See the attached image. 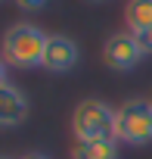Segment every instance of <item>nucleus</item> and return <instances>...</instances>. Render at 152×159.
<instances>
[{"instance_id": "nucleus-9", "label": "nucleus", "mask_w": 152, "mask_h": 159, "mask_svg": "<svg viewBox=\"0 0 152 159\" xmlns=\"http://www.w3.org/2000/svg\"><path fill=\"white\" fill-rule=\"evenodd\" d=\"M130 34H133V31H130ZM133 38H137V44H140V50H143L146 56H152V28H146V31H137Z\"/></svg>"}, {"instance_id": "nucleus-5", "label": "nucleus", "mask_w": 152, "mask_h": 159, "mask_svg": "<svg viewBox=\"0 0 152 159\" xmlns=\"http://www.w3.org/2000/svg\"><path fill=\"white\" fill-rule=\"evenodd\" d=\"M81 59V47L78 41H71L68 34H50L47 41V50H44V66L47 72L53 75H62V72H71Z\"/></svg>"}, {"instance_id": "nucleus-14", "label": "nucleus", "mask_w": 152, "mask_h": 159, "mask_svg": "<svg viewBox=\"0 0 152 159\" xmlns=\"http://www.w3.org/2000/svg\"><path fill=\"white\" fill-rule=\"evenodd\" d=\"M0 159H6V156H0Z\"/></svg>"}, {"instance_id": "nucleus-13", "label": "nucleus", "mask_w": 152, "mask_h": 159, "mask_svg": "<svg viewBox=\"0 0 152 159\" xmlns=\"http://www.w3.org/2000/svg\"><path fill=\"white\" fill-rule=\"evenodd\" d=\"M90 3H106V0H90Z\"/></svg>"}, {"instance_id": "nucleus-6", "label": "nucleus", "mask_w": 152, "mask_h": 159, "mask_svg": "<svg viewBox=\"0 0 152 159\" xmlns=\"http://www.w3.org/2000/svg\"><path fill=\"white\" fill-rule=\"evenodd\" d=\"M28 119V97L16 84H0V128H19Z\"/></svg>"}, {"instance_id": "nucleus-1", "label": "nucleus", "mask_w": 152, "mask_h": 159, "mask_svg": "<svg viewBox=\"0 0 152 159\" xmlns=\"http://www.w3.org/2000/svg\"><path fill=\"white\" fill-rule=\"evenodd\" d=\"M50 34H44L31 22H16L6 28L3 41H0V56L13 69H37L44 66V50H47Z\"/></svg>"}, {"instance_id": "nucleus-11", "label": "nucleus", "mask_w": 152, "mask_h": 159, "mask_svg": "<svg viewBox=\"0 0 152 159\" xmlns=\"http://www.w3.org/2000/svg\"><path fill=\"white\" fill-rule=\"evenodd\" d=\"M19 159H50L47 153H40V150H31V153H22Z\"/></svg>"}, {"instance_id": "nucleus-15", "label": "nucleus", "mask_w": 152, "mask_h": 159, "mask_svg": "<svg viewBox=\"0 0 152 159\" xmlns=\"http://www.w3.org/2000/svg\"><path fill=\"white\" fill-rule=\"evenodd\" d=\"M149 103H152V97H149Z\"/></svg>"}, {"instance_id": "nucleus-8", "label": "nucleus", "mask_w": 152, "mask_h": 159, "mask_svg": "<svg viewBox=\"0 0 152 159\" xmlns=\"http://www.w3.org/2000/svg\"><path fill=\"white\" fill-rule=\"evenodd\" d=\"M124 22H127V31H133V34L152 28V0H127Z\"/></svg>"}, {"instance_id": "nucleus-10", "label": "nucleus", "mask_w": 152, "mask_h": 159, "mask_svg": "<svg viewBox=\"0 0 152 159\" xmlns=\"http://www.w3.org/2000/svg\"><path fill=\"white\" fill-rule=\"evenodd\" d=\"M50 3V0H16V7L22 10V13H37V10H44Z\"/></svg>"}, {"instance_id": "nucleus-7", "label": "nucleus", "mask_w": 152, "mask_h": 159, "mask_svg": "<svg viewBox=\"0 0 152 159\" xmlns=\"http://www.w3.org/2000/svg\"><path fill=\"white\" fill-rule=\"evenodd\" d=\"M71 159H118V140L103 137V140H74Z\"/></svg>"}, {"instance_id": "nucleus-2", "label": "nucleus", "mask_w": 152, "mask_h": 159, "mask_svg": "<svg viewBox=\"0 0 152 159\" xmlns=\"http://www.w3.org/2000/svg\"><path fill=\"white\" fill-rule=\"evenodd\" d=\"M115 122H118V109L109 106L106 100L90 97V100H81L74 106V112H71V134H74V140L115 137Z\"/></svg>"}, {"instance_id": "nucleus-3", "label": "nucleus", "mask_w": 152, "mask_h": 159, "mask_svg": "<svg viewBox=\"0 0 152 159\" xmlns=\"http://www.w3.org/2000/svg\"><path fill=\"white\" fill-rule=\"evenodd\" d=\"M115 137L130 147H146L152 143V103L149 100H124L118 106V122H115Z\"/></svg>"}, {"instance_id": "nucleus-4", "label": "nucleus", "mask_w": 152, "mask_h": 159, "mask_svg": "<svg viewBox=\"0 0 152 159\" xmlns=\"http://www.w3.org/2000/svg\"><path fill=\"white\" fill-rule=\"evenodd\" d=\"M143 56H146V53L140 50V44H137V38H133L130 31H115V34H109L106 44H103V59H106V66L115 69V72H130V69H137Z\"/></svg>"}, {"instance_id": "nucleus-12", "label": "nucleus", "mask_w": 152, "mask_h": 159, "mask_svg": "<svg viewBox=\"0 0 152 159\" xmlns=\"http://www.w3.org/2000/svg\"><path fill=\"white\" fill-rule=\"evenodd\" d=\"M0 84H6V59L0 56Z\"/></svg>"}]
</instances>
